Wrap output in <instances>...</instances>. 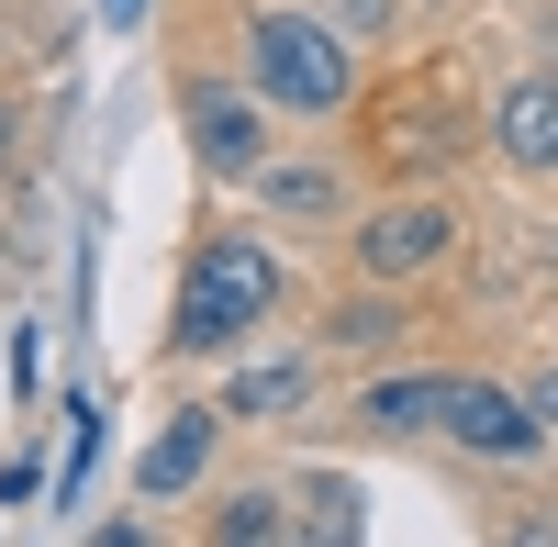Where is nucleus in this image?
<instances>
[{
    "instance_id": "nucleus-10",
    "label": "nucleus",
    "mask_w": 558,
    "mask_h": 547,
    "mask_svg": "<svg viewBox=\"0 0 558 547\" xmlns=\"http://www.w3.org/2000/svg\"><path fill=\"white\" fill-rule=\"evenodd\" d=\"M257 202L268 212H336V179L324 168H257Z\"/></svg>"
},
{
    "instance_id": "nucleus-3",
    "label": "nucleus",
    "mask_w": 558,
    "mask_h": 547,
    "mask_svg": "<svg viewBox=\"0 0 558 547\" xmlns=\"http://www.w3.org/2000/svg\"><path fill=\"white\" fill-rule=\"evenodd\" d=\"M447 246H458V212H447V202H380V212L357 223V268H368L380 291L447 268Z\"/></svg>"
},
{
    "instance_id": "nucleus-4",
    "label": "nucleus",
    "mask_w": 558,
    "mask_h": 547,
    "mask_svg": "<svg viewBox=\"0 0 558 547\" xmlns=\"http://www.w3.org/2000/svg\"><path fill=\"white\" fill-rule=\"evenodd\" d=\"M179 123H191V146H202L213 179H257V168H268L257 89H235V78H191V89H179Z\"/></svg>"
},
{
    "instance_id": "nucleus-9",
    "label": "nucleus",
    "mask_w": 558,
    "mask_h": 547,
    "mask_svg": "<svg viewBox=\"0 0 558 547\" xmlns=\"http://www.w3.org/2000/svg\"><path fill=\"white\" fill-rule=\"evenodd\" d=\"M357 414H368V425H391V436H413V425H436V414H447V380H436V369L368 380V391H357Z\"/></svg>"
},
{
    "instance_id": "nucleus-13",
    "label": "nucleus",
    "mask_w": 558,
    "mask_h": 547,
    "mask_svg": "<svg viewBox=\"0 0 558 547\" xmlns=\"http://www.w3.org/2000/svg\"><path fill=\"white\" fill-rule=\"evenodd\" d=\"M302 503H313V514H291V525H313V536H357V481H302Z\"/></svg>"
},
{
    "instance_id": "nucleus-5",
    "label": "nucleus",
    "mask_w": 558,
    "mask_h": 547,
    "mask_svg": "<svg viewBox=\"0 0 558 547\" xmlns=\"http://www.w3.org/2000/svg\"><path fill=\"white\" fill-rule=\"evenodd\" d=\"M436 425L470 447V459H502V470L547 447V425L525 414V391H502V380H447V414H436Z\"/></svg>"
},
{
    "instance_id": "nucleus-17",
    "label": "nucleus",
    "mask_w": 558,
    "mask_h": 547,
    "mask_svg": "<svg viewBox=\"0 0 558 547\" xmlns=\"http://www.w3.org/2000/svg\"><path fill=\"white\" fill-rule=\"evenodd\" d=\"M101 12H112V23H146V0H101Z\"/></svg>"
},
{
    "instance_id": "nucleus-11",
    "label": "nucleus",
    "mask_w": 558,
    "mask_h": 547,
    "mask_svg": "<svg viewBox=\"0 0 558 547\" xmlns=\"http://www.w3.org/2000/svg\"><path fill=\"white\" fill-rule=\"evenodd\" d=\"M213 536H223V547H246V536L268 547V536H291V514H279V491H235V503L213 514Z\"/></svg>"
},
{
    "instance_id": "nucleus-12",
    "label": "nucleus",
    "mask_w": 558,
    "mask_h": 547,
    "mask_svg": "<svg viewBox=\"0 0 558 547\" xmlns=\"http://www.w3.org/2000/svg\"><path fill=\"white\" fill-rule=\"evenodd\" d=\"M89 459H101V414H89V402H68V459H57V503H78Z\"/></svg>"
},
{
    "instance_id": "nucleus-18",
    "label": "nucleus",
    "mask_w": 558,
    "mask_h": 547,
    "mask_svg": "<svg viewBox=\"0 0 558 547\" xmlns=\"http://www.w3.org/2000/svg\"><path fill=\"white\" fill-rule=\"evenodd\" d=\"M0 157H12V112H0Z\"/></svg>"
},
{
    "instance_id": "nucleus-14",
    "label": "nucleus",
    "mask_w": 558,
    "mask_h": 547,
    "mask_svg": "<svg viewBox=\"0 0 558 547\" xmlns=\"http://www.w3.org/2000/svg\"><path fill=\"white\" fill-rule=\"evenodd\" d=\"M391 336H402L391 302H336V347H391Z\"/></svg>"
},
{
    "instance_id": "nucleus-6",
    "label": "nucleus",
    "mask_w": 558,
    "mask_h": 547,
    "mask_svg": "<svg viewBox=\"0 0 558 547\" xmlns=\"http://www.w3.org/2000/svg\"><path fill=\"white\" fill-rule=\"evenodd\" d=\"M213 436H223V402H168V425L146 436V459H134V491H146V503H179V491L213 470Z\"/></svg>"
},
{
    "instance_id": "nucleus-1",
    "label": "nucleus",
    "mask_w": 558,
    "mask_h": 547,
    "mask_svg": "<svg viewBox=\"0 0 558 547\" xmlns=\"http://www.w3.org/2000/svg\"><path fill=\"white\" fill-rule=\"evenodd\" d=\"M268 302H279V257L257 235H213L191 257V280H179V313H168V347L179 357H223V347H246L268 325Z\"/></svg>"
},
{
    "instance_id": "nucleus-15",
    "label": "nucleus",
    "mask_w": 558,
    "mask_h": 547,
    "mask_svg": "<svg viewBox=\"0 0 558 547\" xmlns=\"http://www.w3.org/2000/svg\"><path fill=\"white\" fill-rule=\"evenodd\" d=\"M402 12V0H324V23H336V34H380Z\"/></svg>"
},
{
    "instance_id": "nucleus-7",
    "label": "nucleus",
    "mask_w": 558,
    "mask_h": 547,
    "mask_svg": "<svg viewBox=\"0 0 558 547\" xmlns=\"http://www.w3.org/2000/svg\"><path fill=\"white\" fill-rule=\"evenodd\" d=\"M492 146L514 157L525 179H558V78H514L492 101Z\"/></svg>"
},
{
    "instance_id": "nucleus-16",
    "label": "nucleus",
    "mask_w": 558,
    "mask_h": 547,
    "mask_svg": "<svg viewBox=\"0 0 558 547\" xmlns=\"http://www.w3.org/2000/svg\"><path fill=\"white\" fill-rule=\"evenodd\" d=\"M525 414H536V425L558 436V369H536V380H525Z\"/></svg>"
},
{
    "instance_id": "nucleus-2",
    "label": "nucleus",
    "mask_w": 558,
    "mask_h": 547,
    "mask_svg": "<svg viewBox=\"0 0 558 547\" xmlns=\"http://www.w3.org/2000/svg\"><path fill=\"white\" fill-rule=\"evenodd\" d=\"M246 89L279 101V112H302V123H324V112L357 101V57H347V34L324 12H257L246 23Z\"/></svg>"
},
{
    "instance_id": "nucleus-8",
    "label": "nucleus",
    "mask_w": 558,
    "mask_h": 547,
    "mask_svg": "<svg viewBox=\"0 0 558 547\" xmlns=\"http://www.w3.org/2000/svg\"><path fill=\"white\" fill-rule=\"evenodd\" d=\"M302 391H313V369H302V357H268V369H235V380H223V414L279 425V414H302Z\"/></svg>"
}]
</instances>
